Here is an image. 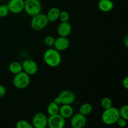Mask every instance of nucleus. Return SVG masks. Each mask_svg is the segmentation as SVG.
<instances>
[{"label": "nucleus", "instance_id": "nucleus-15", "mask_svg": "<svg viewBox=\"0 0 128 128\" xmlns=\"http://www.w3.org/2000/svg\"><path fill=\"white\" fill-rule=\"evenodd\" d=\"M98 8L104 12H110L114 8V2L111 0H100L98 4Z\"/></svg>", "mask_w": 128, "mask_h": 128}, {"label": "nucleus", "instance_id": "nucleus-28", "mask_svg": "<svg viewBox=\"0 0 128 128\" xmlns=\"http://www.w3.org/2000/svg\"><path fill=\"white\" fill-rule=\"evenodd\" d=\"M122 86H123L126 90H128V76H126V77L123 79L122 82Z\"/></svg>", "mask_w": 128, "mask_h": 128}, {"label": "nucleus", "instance_id": "nucleus-4", "mask_svg": "<svg viewBox=\"0 0 128 128\" xmlns=\"http://www.w3.org/2000/svg\"><path fill=\"white\" fill-rule=\"evenodd\" d=\"M31 78L29 74L24 71L14 75L12 80V84L16 88L23 90L30 85Z\"/></svg>", "mask_w": 128, "mask_h": 128}, {"label": "nucleus", "instance_id": "nucleus-11", "mask_svg": "<svg viewBox=\"0 0 128 128\" xmlns=\"http://www.w3.org/2000/svg\"><path fill=\"white\" fill-rule=\"evenodd\" d=\"M7 6L10 12L13 14H19L24 10V0H10Z\"/></svg>", "mask_w": 128, "mask_h": 128}, {"label": "nucleus", "instance_id": "nucleus-12", "mask_svg": "<svg viewBox=\"0 0 128 128\" xmlns=\"http://www.w3.org/2000/svg\"><path fill=\"white\" fill-rule=\"evenodd\" d=\"M70 42L68 37H62L60 36L55 40L54 47L56 50L60 51H63L68 49L70 46Z\"/></svg>", "mask_w": 128, "mask_h": 128}, {"label": "nucleus", "instance_id": "nucleus-27", "mask_svg": "<svg viewBox=\"0 0 128 128\" xmlns=\"http://www.w3.org/2000/svg\"><path fill=\"white\" fill-rule=\"evenodd\" d=\"M6 93V90L3 85L0 84V98L4 97Z\"/></svg>", "mask_w": 128, "mask_h": 128}, {"label": "nucleus", "instance_id": "nucleus-25", "mask_svg": "<svg viewBox=\"0 0 128 128\" xmlns=\"http://www.w3.org/2000/svg\"><path fill=\"white\" fill-rule=\"evenodd\" d=\"M59 20H60L61 22H68L69 20H70V14L66 11H61L60 17H59Z\"/></svg>", "mask_w": 128, "mask_h": 128}, {"label": "nucleus", "instance_id": "nucleus-18", "mask_svg": "<svg viewBox=\"0 0 128 128\" xmlns=\"http://www.w3.org/2000/svg\"><path fill=\"white\" fill-rule=\"evenodd\" d=\"M92 110H93V107L91 103L84 102L80 106L79 109V112L86 116L88 115H90L92 112Z\"/></svg>", "mask_w": 128, "mask_h": 128}, {"label": "nucleus", "instance_id": "nucleus-21", "mask_svg": "<svg viewBox=\"0 0 128 128\" xmlns=\"http://www.w3.org/2000/svg\"><path fill=\"white\" fill-rule=\"evenodd\" d=\"M101 106L104 110L108 109L112 106V101L111 98L108 97H104L101 100Z\"/></svg>", "mask_w": 128, "mask_h": 128}, {"label": "nucleus", "instance_id": "nucleus-19", "mask_svg": "<svg viewBox=\"0 0 128 128\" xmlns=\"http://www.w3.org/2000/svg\"><path fill=\"white\" fill-rule=\"evenodd\" d=\"M60 111V105L57 104L54 102H50L47 107V112L50 116L59 114Z\"/></svg>", "mask_w": 128, "mask_h": 128}, {"label": "nucleus", "instance_id": "nucleus-29", "mask_svg": "<svg viewBox=\"0 0 128 128\" xmlns=\"http://www.w3.org/2000/svg\"><path fill=\"white\" fill-rule=\"evenodd\" d=\"M124 46L128 49V34L124 37Z\"/></svg>", "mask_w": 128, "mask_h": 128}, {"label": "nucleus", "instance_id": "nucleus-26", "mask_svg": "<svg viewBox=\"0 0 128 128\" xmlns=\"http://www.w3.org/2000/svg\"><path fill=\"white\" fill-rule=\"evenodd\" d=\"M116 124L120 126V128H124L127 126V121L126 120H124V118L120 117V118L118 120Z\"/></svg>", "mask_w": 128, "mask_h": 128}, {"label": "nucleus", "instance_id": "nucleus-17", "mask_svg": "<svg viewBox=\"0 0 128 128\" xmlns=\"http://www.w3.org/2000/svg\"><path fill=\"white\" fill-rule=\"evenodd\" d=\"M9 71L13 74H16L22 71V63H20L18 61H12L9 65Z\"/></svg>", "mask_w": 128, "mask_h": 128}, {"label": "nucleus", "instance_id": "nucleus-20", "mask_svg": "<svg viewBox=\"0 0 128 128\" xmlns=\"http://www.w3.org/2000/svg\"><path fill=\"white\" fill-rule=\"evenodd\" d=\"M16 128H34L32 123H30L26 120H19L16 124Z\"/></svg>", "mask_w": 128, "mask_h": 128}, {"label": "nucleus", "instance_id": "nucleus-13", "mask_svg": "<svg viewBox=\"0 0 128 128\" xmlns=\"http://www.w3.org/2000/svg\"><path fill=\"white\" fill-rule=\"evenodd\" d=\"M72 27L69 22H61V23L58 26L57 32L60 36L68 37L70 35Z\"/></svg>", "mask_w": 128, "mask_h": 128}, {"label": "nucleus", "instance_id": "nucleus-8", "mask_svg": "<svg viewBox=\"0 0 128 128\" xmlns=\"http://www.w3.org/2000/svg\"><path fill=\"white\" fill-rule=\"evenodd\" d=\"M48 118L42 112H37L32 119V124L34 128H46Z\"/></svg>", "mask_w": 128, "mask_h": 128}, {"label": "nucleus", "instance_id": "nucleus-1", "mask_svg": "<svg viewBox=\"0 0 128 128\" xmlns=\"http://www.w3.org/2000/svg\"><path fill=\"white\" fill-rule=\"evenodd\" d=\"M43 60L47 66L56 68L61 64L62 58L60 51L54 48H50L44 52Z\"/></svg>", "mask_w": 128, "mask_h": 128}, {"label": "nucleus", "instance_id": "nucleus-5", "mask_svg": "<svg viewBox=\"0 0 128 128\" xmlns=\"http://www.w3.org/2000/svg\"><path fill=\"white\" fill-rule=\"evenodd\" d=\"M41 3L40 0H24V10L30 16H34L40 13L41 11Z\"/></svg>", "mask_w": 128, "mask_h": 128}, {"label": "nucleus", "instance_id": "nucleus-24", "mask_svg": "<svg viewBox=\"0 0 128 128\" xmlns=\"http://www.w3.org/2000/svg\"><path fill=\"white\" fill-rule=\"evenodd\" d=\"M55 40L56 38L53 37L52 36H47L44 40V44L47 46H49V47H52V46H54L55 42Z\"/></svg>", "mask_w": 128, "mask_h": 128}, {"label": "nucleus", "instance_id": "nucleus-3", "mask_svg": "<svg viewBox=\"0 0 128 128\" xmlns=\"http://www.w3.org/2000/svg\"><path fill=\"white\" fill-rule=\"evenodd\" d=\"M49 22L50 21L46 14L40 12L35 16H32V19L31 20V26L34 31H41L48 26Z\"/></svg>", "mask_w": 128, "mask_h": 128}, {"label": "nucleus", "instance_id": "nucleus-6", "mask_svg": "<svg viewBox=\"0 0 128 128\" xmlns=\"http://www.w3.org/2000/svg\"><path fill=\"white\" fill-rule=\"evenodd\" d=\"M66 121L60 114L50 116L48 120V127L49 128H64Z\"/></svg>", "mask_w": 128, "mask_h": 128}, {"label": "nucleus", "instance_id": "nucleus-22", "mask_svg": "<svg viewBox=\"0 0 128 128\" xmlns=\"http://www.w3.org/2000/svg\"><path fill=\"white\" fill-rule=\"evenodd\" d=\"M120 114V117L124 118L126 121H128V104L122 106L119 110Z\"/></svg>", "mask_w": 128, "mask_h": 128}, {"label": "nucleus", "instance_id": "nucleus-2", "mask_svg": "<svg viewBox=\"0 0 128 128\" xmlns=\"http://www.w3.org/2000/svg\"><path fill=\"white\" fill-rule=\"evenodd\" d=\"M120 118V114L119 110L113 106L104 110L101 115V120L103 123L106 125L114 124Z\"/></svg>", "mask_w": 128, "mask_h": 128}, {"label": "nucleus", "instance_id": "nucleus-9", "mask_svg": "<svg viewBox=\"0 0 128 128\" xmlns=\"http://www.w3.org/2000/svg\"><path fill=\"white\" fill-rule=\"evenodd\" d=\"M22 71L30 76L34 75L38 71V65L36 61L31 59H26L22 62Z\"/></svg>", "mask_w": 128, "mask_h": 128}, {"label": "nucleus", "instance_id": "nucleus-16", "mask_svg": "<svg viewBox=\"0 0 128 128\" xmlns=\"http://www.w3.org/2000/svg\"><path fill=\"white\" fill-rule=\"evenodd\" d=\"M61 11L58 8L52 7L48 10L47 12L48 19L50 22H55L59 20Z\"/></svg>", "mask_w": 128, "mask_h": 128}, {"label": "nucleus", "instance_id": "nucleus-30", "mask_svg": "<svg viewBox=\"0 0 128 128\" xmlns=\"http://www.w3.org/2000/svg\"><path fill=\"white\" fill-rule=\"evenodd\" d=\"M53 102H54L55 103L57 104L61 105V101H60V100L58 98V96H57V97H56L54 99Z\"/></svg>", "mask_w": 128, "mask_h": 128}, {"label": "nucleus", "instance_id": "nucleus-7", "mask_svg": "<svg viewBox=\"0 0 128 128\" xmlns=\"http://www.w3.org/2000/svg\"><path fill=\"white\" fill-rule=\"evenodd\" d=\"M87 123L86 116L78 112L72 115L71 118L70 125L72 128H84Z\"/></svg>", "mask_w": 128, "mask_h": 128}, {"label": "nucleus", "instance_id": "nucleus-10", "mask_svg": "<svg viewBox=\"0 0 128 128\" xmlns=\"http://www.w3.org/2000/svg\"><path fill=\"white\" fill-rule=\"evenodd\" d=\"M58 98L61 101V104H72L75 101V94L70 90H63L59 94Z\"/></svg>", "mask_w": 128, "mask_h": 128}, {"label": "nucleus", "instance_id": "nucleus-14", "mask_svg": "<svg viewBox=\"0 0 128 128\" xmlns=\"http://www.w3.org/2000/svg\"><path fill=\"white\" fill-rule=\"evenodd\" d=\"M59 114L65 120L71 118L74 114V110L71 104H62L61 107H60Z\"/></svg>", "mask_w": 128, "mask_h": 128}, {"label": "nucleus", "instance_id": "nucleus-23", "mask_svg": "<svg viewBox=\"0 0 128 128\" xmlns=\"http://www.w3.org/2000/svg\"><path fill=\"white\" fill-rule=\"evenodd\" d=\"M10 12L7 4L0 5V18H4Z\"/></svg>", "mask_w": 128, "mask_h": 128}]
</instances>
